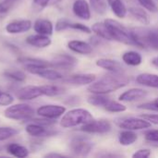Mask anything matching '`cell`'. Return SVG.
<instances>
[{
    "instance_id": "obj_50",
    "label": "cell",
    "mask_w": 158,
    "mask_h": 158,
    "mask_svg": "<svg viewBox=\"0 0 158 158\" xmlns=\"http://www.w3.org/2000/svg\"><path fill=\"white\" fill-rule=\"evenodd\" d=\"M0 152H1V147H0Z\"/></svg>"
},
{
    "instance_id": "obj_19",
    "label": "cell",
    "mask_w": 158,
    "mask_h": 158,
    "mask_svg": "<svg viewBox=\"0 0 158 158\" xmlns=\"http://www.w3.org/2000/svg\"><path fill=\"white\" fill-rule=\"evenodd\" d=\"M26 43L37 48H45L51 44L52 41L47 35L37 33V34H32V35L28 36L26 38Z\"/></svg>"
},
{
    "instance_id": "obj_22",
    "label": "cell",
    "mask_w": 158,
    "mask_h": 158,
    "mask_svg": "<svg viewBox=\"0 0 158 158\" xmlns=\"http://www.w3.org/2000/svg\"><path fill=\"white\" fill-rule=\"evenodd\" d=\"M136 81L143 86L158 88V75L153 73H142L136 77Z\"/></svg>"
},
{
    "instance_id": "obj_38",
    "label": "cell",
    "mask_w": 158,
    "mask_h": 158,
    "mask_svg": "<svg viewBox=\"0 0 158 158\" xmlns=\"http://www.w3.org/2000/svg\"><path fill=\"white\" fill-rule=\"evenodd\" d=\"M138 108L143 109V110H148V111L158 112V98L152 102H146V103L139 105Z\"/></svg>"
},
{
    "instance_id": "obj_45",
    "label": "cell",
    "mask_w": 158,
    "mask_h": 158,
    "mask_svg": "<svg viewBox=\"0 0 158 158\" xmlns=\"http://www.w3.org/2000/svg\"><path fill=\"white\" fill-rule=\"evenodd\" d=\"M142 118L147 119L150 121L152 124L158 125V114H147V115H143Z\"/></svg>"
},
{
    "instance_id": "obj_1",
    "label": "cell",
    "mask_w": 158,
    "mask_h": 158,
    "mask_svg": "<svg viewBox=\"0 0 158 158\" xmlns=\"http://www.w3.org/2000/svg\"><path fill=\"white\" fill-rule=\"evenodd\" d=\"M130 82V79L122 73H110L98 81L89 84L87 90L91 94H107L125 87Z\"/></svg>"
},
{
    "instance_id": "obj_20",
    "label": "cell",
    "mask_w": 158,
    "mask_h": 158,
    "mask_svg": "<svg viewBox=\"0 0 158 158\" xmlns=\"http://www.w3.org/2000/svg\"><path fill=\"white\" fill-rule=\"evenodd\" d=\"M77 59L69 55H58L52 62V67L58 69H70L77 64Z\"/></svg>"
},
{
    "instance_id": "obj_3",
    "label": "cell",
    "mask_w": 158,
    "mask_h": 158,
    "mask_svg": "<svg viewBox=\"0 0 158 158\" xmlns=\"http://www.w3.org/2000/svg\"><path fill=\"white\" fill-rule=\"evenodd\" d=\"M94 119L93 115L87 109L74 108L65 112L60 119V126L63 128H73L87 124Z\"/></svg>"
},
{
    "instance_id": "obj_13",
    "label": "cell",
    "mask_w": 158,
    "mask_h": 158,
    "mask_svg": "<svg viewBox=\"0 0 158 158\" xmlns=\"http://www.w3.org/2000/svg\"><path fill=\"white\" fill-rule=\"evenodd\" d=\"M72 11L81 19L89 20L91 19V8L86 0H75L72 6Z\"/></svg>"
},
{
    "instance_id": "obj_12",
    "label": "cell",
    "mask_w": 158,
    "mask_h": 158,
    "mask_svg": "<svg viewBox=\"0 0 158 158\" xmlns=\"http://www.w3.org/2000/svg\"><path fill=\"white\" fill-rule=\"evenodd\" d=\"M147 94H148V92L144 89L131 88V89H129L128 91L124 92L123 94H121L118 97V100L120 102L131 103V102L142 100V99L145 98Z\"/></svg>"
},
{
    "instance_id": "obj_5",
    "label": "cell",
    "mask_w": 158,
    "mask_h": 158,
    "mask_svg": "<svg viewBox=\"0 0 158 158\" xmlns=\"http://www.w3.org/2000/svg\"><path fill=\"white\" fill-rule=\"evenodd\" d=\"M34 114V108L28 104L13 105L4 111V116L13 120H31Z\"/></svg>"
},
{
    "instance_id": "obj_30",
    "label": "cell",
    "mask_w": 158,
    "mask_h": 158,
    "mask_svg": "<svg viewBox=\"0 0 158 158\" xmlns=\"http://www.w3.org/2000/svg\"><path fill=\"white\" fill-rule=\"evenodd\" d=\"M40 88L43 95L45 96H57L65 93V89L57 85H42Z\"/></svg>"
},
{
    "instance_id": "obj_8",
    "label": "cell",
    "mask_w": 158,
    "mask_h": 158,
    "mask_svg": "<svg viewBox=\"0 0 158 158\" xmlns=\"http://www.w3.org/2000/svg\"><path fill=\"white\" fill-rule=\"evenodd\" d=\"M93 147L94 144L88 139L82 137H76L69 143V149L76 156H87L93 150Z\"/></svg>"
},
{
    "instance_id": "obj_31",
    "label": "cell",
    "mask_w": 158,
    "mask_h": 158,
    "mask_svg": "<svg viewBox=\"0 0 158 158\" xmlns=\"http://www.w3.org/2000/svg\"><path fill=\"white\" fill-rule=\"evenodd\" d=\"M103 108L107 111V112H110V113H121V112H124L127 110V106L118 101H114V100H111L109 99L106 105L103 106Z\"/></svg>"
},
{
    "instance_id": "obj_42",
    "label": "cell",
    "mask_w": 158,
    "mask_h": 158,
    "mask_svg": "<svg viewBox=\"0 0 158 158\" xmlns=\"http://www.w3.org/2000/svg\"><path fill=\"white\" fill-rule=\"evenodd\" d=\"M144 138L147 142L158 143V130H149L145 131Z\"/></svg>"
},
{
    "instance_id": "obj_33",
    "label": "cell",
    "mask_w": 158,
    "mask_h": 158,
    "mask_svg": "<svg viewBox=\"0 0 158 158\" xmlns=\"http://www.w3.org/2000/svg\"><path fill=\"white\" fill-rule=\"evenodd\" d=\"M4 76L6 77L7 79H10L15 81H24L26 80V75L23 71L21 70H6L4 72Z\"/></svg>"
},
{
    "instance_id": "obj_24",
    "label": "cell",
    "mask_w": 158,
    "mask_h": 158,
    "mask_svg": "<svg viewBox=\"0 0 158 158\" xmlns=\"http://www.w3.org/2000/svg\"><path fill=\"white\" fill-rule=\"evenodd\" d=\"M107 4L118 18L124 19L127 16L128 8L123 0H107Z\"/></svg>"
},
{
    "instance_id": "obj_6",
    "label": "cell",
    "mask_w": 158,
    "mask_h": 158,
    "mask_svg": "<svg viewBox=\"0 0 158 158\" xmlns=\"http://www.w3.org/2000/svg\"><path fill=\"white\" fill-rule=\"evenodd\" d=\"M117 125L123 130L130 131H141L149 129L152 125L150 121L143 118H120L118 121H116Z\"/></svg>"
},
{
    "instance_id": "obj_16",
    "label": "cell",
    "mask_w": 158,
    "mask_h": 158,
    "mask_svg": "<svg viewBox=\"0 0 158 158\" xmlns=\"http://www.w3.org/2000/svg\"><path fill=\"white\" fill-rule=\"evenodd\" d=\"M95 64L97 67L112 73H122L124 71L122 65L118 61L110 58H99Z\"/></svg>"
},
{
    "instance_id": "obj_35",
    "label": "cell",
    "mask_w": 158,
    "mask_h": 158,
    "mask_svg": "<svg viewBox=\"0 0 158 158\" xmlns=\"http://www.w3.org/2000/svg\"><path fill=\"white\" fill-rule=\"evenodd\" d=\"M138 2V4L143 7L144 9L152 12V13H156L158 11V6L154 0H135Z\"/></svg>"
},
{
    "instance_id": "obj_18",
    "label": "cell",
    "mask_w": 158,
    "mask_h": 158,
    "mask_svg": "<svg viewBox=\"0 0 158 158\" xmlns=\"http://www.w3.org/2000/svg\"><path fill=\"white\" fill-rule=\"evenodd\" d=\"M68 47L74 53L81 55H90L93 52L92 45L84 41L71 40L68 43Z\"/></svg>"
},
{
    "instance_id": "obj_27",
    "label": "cell",
    "mask_w": 158,
    "mask_h": 158,
    "mask_svg": "<svg viewBox=\"0 0 158 158\" xmlns=\"http://www.w3.org/2000/svg\"><path fill=\"white\" fill-rule=\"evenodd\" d=\"M6 149L9 155L15 157L24 158L29 156V150L25 146L18 144V143H9L6 145Z\"/></svg>"
},
{
    "instance_id": "obj_51",
    "label": "cell",
    "mask_w": 158,
    "mask_h": 158,
    "mask_svg": "<svg viewBox=\"0 0 158 158\" xmlns=\"http://www.w3.org/2000/svg\"><path fill=\"white\" fill-rule=\"evenodd\" d=\"M1 93H2V92H1V91H0V94H1Z\"/></svg>"
},
{
    "instance_id": "obj_10",
    "label": "cell",
    "mask_w": 158,
    "mask_h": 158,
    "mask_svg": "<svg viewBox=\"0 0 158 158\" xmlns=\"http://www.w3.org/2000/svg\"><path fill=\"white\" fill-rule=\"evenodd\" d=\"M25 69L30 73L37 75L47 81H58L63 78L61 73L57 70L51 69L50 67H26Z\"/></svg>"
},
{
    "instance_id": "obj_48",
    "label": "cell",
    "mask_w": 158,
    "mask_h": 158,
    "mask_svg": "<svg viewBox=\"0 0 158 158\" xmlns=\"http://www.w3.org/2000/svg\"><path fill=\"white\" fill-rule=\"evenodd\" d=\"M62 0H51L50 1V4L51 5H55V4H57V3H59V2H61Z\"/></svg>"
},
{
    "instance_id": "obj_26",
    "label": "cell",
    "mask_w": 158,
    "mask_h": 158,
    "mask_svg": "<svg viewBox=\"0 0 158 158\" xmlns=\"http://www.w3.org/2000/svg\"><path fill=\"white\" fill-rule=\"evenodd\" d=\"M92 31H94L98 37L107 40V41H112V37L110 34V31L108 30L107 25L106 24L105 21H100V22H95L92 26Z\"/></svg>"
},
{
    "instance_id": "obj_43",
    "label": "cell",
    "mask_w": 158,
    "mask_h": 158,
    "mask_svg": "<svg viewBox=\"0 0 158 158\" xmlns=\"http://www.w3.org/2000/svg\"><path fill=\"white\" fill-rule=\"evenodd\" d=\"M69 20L66 19H60L57 20L56 24V31H63L69 29Z\"/></svg>"
},
{
    "instance_id": "obj_41",
    "label": "cell",
    "mask_w": 158,
    "mask_h": 158,
    "mask_svg": "<svg viewBox=\"0 0 158 158\" xmlns=\"http://www.w3.org/2000/svg\"><path fill=\"white\" fill-rule=\"evenodd\" d=\"M51 0H33L32 2V7L34 11L39 12L42 11L44 7H46L50 4Z\"/></svg>"
},
{
    "instance_id": "obj_37",
    "label": "cell",
    "mask_w": 158,
    "mask_h": 158,
    "mask_svg": "<svg viewBox=\"0 0 158 158\" xmlns=\"http://www.w3.org/2000/svg\"><path fill=\"white\" fill-rule=\"evenodd\" d=\"M69 29H72L75 31H79L84 33H91L92 32V29L89 28L88 26L82 24V23H79V22H70L69 23Z\"/></svg>"
},
{
    "instance_id": "obj_7",
    "label": "cell",
    "mask_w": 158,
    "mask_h": 158,
    "mask_svg": "<svg viewBox=\"0 0 158 158\" xmlns=\"http://www.w3.org/2000/svg\"><path fill=\"white\" fill-rule=\"evenodd\" d=\"M112 125L106 119L92 120L91 122L84 124L81 127V131L90 134H105L111 131Z\"/></svg>"
},
{
    "instance_id": "obj_44",
    "label": "cell",
    "mask_w": 158,
    "mask_h": 158,
    "mask_svg": "<svg viewBox=\"0 0 158 158\" xmlns=\"http://www.w3.org/2000/svg\"><path fill=\"white\" fill-rule=\"evenodd\" d=\"M149 156H151V150L150 149H139L132 155V157L147 158Z\"/></svg>"
},
{
    "instance_id": "obj_11",
    "label": "cell",
    "mask_w": 158,
    "mask_h": 158,
    "mask_svg": "<svg viewBox=\"0 0 158 158\" xmlns=\"http://www.w3.org/2000/svg\"><path fill=\"white\" fill-rule=\"evenodd\" d=\"M42 95L43 94L40 86H34V85H28L22 87L17 92V97L21 101H31Z\"/></svg>"
},
{
    "instance_id": "obj_23",
    "label": "cell",
    "mask_w": 158,
    "mask_h": 158,
    "mask_svg": "<svg viewBox=\"0 0 158 158\" xmlns=\"http://www.w3.org/2000/svg\"><path fill=\"white\" fill-rule=\"evenodd\" d=\"M33 29L37 33L44 34V35H52L54 27L53 24L50 20L48 19H39L34 22Z\"/></svg>"
},
{
    "instance_id": "obj_28",
    "label": "cell",
    "mask_w": 158,
    "mask_h": 158,
    "mask_svg": "<svg viewBox=\"0 0 158 158\" xmlns=\"http://www.w3.org/2000/svg\"><path fill=\"white\" fill-rule=\"evenodd\" d=\"M137 140H138V135L134 132V131L124 130L118 135V142L123 146L131 145Z\"/></svg>"
},
{
    "instance_id": "obj_14",
    "label": "cell",
    "mask_w": 158,
    "mask_h": 158,
    "mask_svg": "<svg viewBox=\"0 0 158 158\" xmlns=\"http://www.w3.org/2000/svg\"><path fill=\"white\" fill-rule=\"evenodd\" d=\"M31 28V21L29 19L14 20L6 24V31L10 34H19L28 31Z\"/></svg>"
},
{
    "instance_id": "obj_47",
    "label": "cell",
    "mask_w": 158,
    "mask_h": 158,
    "mask_svg": "<svg viewBox=\"0 0 158 158\" xmlns=\"http://www.w3.org/2000/svg\"><path fill=\"white\" fill-rule=\"evenodd\" d=\"M152 64H153L155 67L158 68V56L155 57V58H153V60H152Z\"/></svg>"
},
{
    "instance_id": "obj_40",
    "label": "cell",
    "mask_w": 158,
    "mask_h": 158,
    "mask_svg": "<svg viewBox=\"0 0 158 158\" xmlns=\"http://www.w3.org/2000/svg\"><path fill=\"white\" fill-rule=\"evenodd\" d=\"M16 3H14L11 0H1L0 1V14H6L7 13Z\"/></svg>"
},
{
    "instance_id": "obj_46",
    "label": "cell",
    "mask_w": 158,
    "mask_h": 158,
    "mask_svg": "<svg viewBox=\"0 0 158 158\" xmlns=\"http://www.w3.org/2000/svg\"><path fill=\"white\" fill-rule=\"evenodd\" d=\"M45 157H64L65 156L64 155H60V154H56V153H50V154H47L44 156Z\"/></svg>"
},
{
    "instance_id": "obj_29",
    "label": "cell",
    "mask_w": 158,
    "mask_h": 158,
    "mask_svg": "<svg viewBox=\"0 0 158 158\" xmlns=\"http://www.w3.org/2000/svg\"><path fill=\"white\" fill-rule=\"evenodd\" d=\"M19 62L26 67H52V62H48L46 60L39 59V58H31V57H21L19 59Z\"/></svg>"
},
{
    "instance_id": "obj_21",
    "label": "cell",
    "mask_w": 158,
    "mask_h": 158,
    "mask_svg": "<svg viewBox=\"0 0 158 158\" xmlns=\"http://www.w3.org/2000/svg\"><path fill=\"white\" fill-rule=\"evenodd\" d=\"M25 131L30 136H32V137H46L52 134L51 131H49L45 128V126L41 125L36 122L29 123L26 126Z\"/></svg>"
},
{
    "instance_id": "obj_17",
    "label": "cell",
    "mask_w": 158,
    "mask_h": 158,
    "mask_svg": "<svg viewBox=\"0 0 158 158\" xmlns=\"http://www.w3.org/2000/svg\"><path fill=\"white\" fill-rule=\"evenodd\" d=\"M128 12L131 15L132 18H134L137 21H139L143 25H149L151 22L150 15L142 6H130L128 8Z\"/></svg>"
},
{
    "instance_id": "obj_4",
    "label": "cell",
    "mask_w": 158,
    "mask_h": 158,
    "mask_svg": "<svg viewBox=\"0 0 158 158\" xmlns=\"http://www.w3.org/2000/svg\"><path fill=\"white\" fill-rule=\"evenodd\" d=\"M131 31L139 47H150L158 51V31L143 28H134Z\"/></svg>"
},
{
    "instance_id": "obj_49",
    "label": "cell",
    "mask_w": 158,
    "mask_h": 158,
    "mask_svg": "<svg viewBox=\"0 0 158 158\" xmlns=\"http://www.w3.org/2000/svg\"><path fill=\"white\" fill-rule=\"evenodd\" d=\"M11 1H13L14 3H16V4H17V3H18V2H19L20 0H11Z\"/></svg>"
},
{
    "instance_id": "obj_2",
    "label": "cell",
    "mask_w": 158,
    "mask_h": 158,
    "mask_svg": "<svg viewBox=\"0 0 158 158\" xmlns=\"http://www.w3.org/2000/svg\"><path fill=\"white\" fill-rule=\"evenodd\" d=\"M104 21L108 27L112 41H117L128 45H135L139 47V44L134 38L131 30H129L120 22L113 19H106Z\"/></svg>"
},
{
    "instance_id": "obj_25",
    "label": "cell",
    "mask_w": 158,
    "mask_h": 158,
    "mask_svg": "<svg viewBox=\"0 0 158 158\" xmlns=\"http://www.w3.org/2000/svg\"><path fill=\"white\" fill-rule=\"evenodd\" d=\"M122 61L131 67H137L142 64L143 56L136 51H127L122 55Z\"/></svg>"
},
{
    "instance_id": "obj_36",
    "label": "cell",
    "mask_w": 158,
    "mask_h": 158,
    "mask_svg": "<svg viewBox=\"0 0 158 158\" xmlns=\"http://www.w3.org/2000/svg\"><path fill=\"white\" fill-rule=\"evenodd\" d=\"M91 6L97 13H104L106 10L107 3L105 0H90Z\"/></svg>"
},
{
    "instance_id": "obj_32",
    "label": "cell",
    "mask_w": 158,
    "mask_h": 158,
    "mask_svg": "<svg viewBox=\"0 0 158 158\" xmlns=\"http://www.w3.org/2000/svg\"><path fill=\"white\" fill-rule=\"evenodd\" d=\"M93 95L88 98V103L94 106H101L103 107L106 103L109 100L106 94H92Z\"/></svg>"
},
{
    "instance_id": "obj_34",
    "label": "cell",
    "mask_w": 158,
    "mask_h": 158,
    "mask_svg": "<svg viewBox=\"0 0 158 158\" xmlns=\"http://www.w3.org/2000/svg\"><path fill=\"white\" fill-rule=\"evenodd\" d=\"M19 131L11 127H0V142L6 141L9 138L16 136Z\"/></svg>"
},
{
    "instance_id": "obj_39",
    "label": "cell",
    "mask_w": 158,
    "mask_h": 158,
    "mask_svg": "<svg viewBox=\"0 0 158 158\" xmlns=\"http://www.w3.org/2000/svg\"><path fill=\"white\" fill-rule=\"evenodd\" d=\"M14 102V97L8 93H1L0 94V106H8Z\"/></svg>"
},
{
    "instance_id": "obj_9",
    "label": "cell",
    "mask_w": 158,
    "mask_h": 158,
    "mask_svg": "<svg viewBox=\"0 0 158 158\" xmlns=\"http://www.w3.org/2000/svg\"><path fill=\"white\" fill-rule=\"evenodd\" d=\"M66 112V107L58 105H44L36 110L37 115L47 119H56L62 117Z\"/></svg>"
},
{
    "instance_id": "obj_15",
    "label": "cell",
    "mask_w": 158,
    "mask_h": 158,
    "mask_svg": "<svg viewBox=\"0 0 158 158\" xmlns=\"http://www.w3.org/2000/svg\"><path fill=\"white\" fill-rule=\"evenodd\" d=\"M96 80V76L91 73H81V74H74L69 76L64 79L63 81L69 84L73 85H88L93 83Z\"/></svg>"
}]
</instances>
